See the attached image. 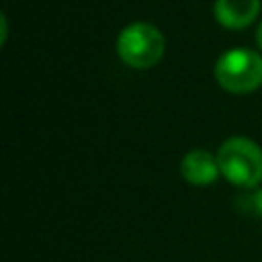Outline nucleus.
I'll return each mask as SVG.
<instances>
[{"label": "nucleus", "instance_id": "1", "mask_svg": "<svg viewBox=\"0 0 262 262\" xmlns=\"http://www.w3.org/2000/svg\"><path fill=\"white\" fill-rule=\"evenodd\" d=\"M221 174L242 188H256L262 180V149L248 137H229L217 151Z\"/></svg>", "mask_w": 262, "mask_h": 262}, {"label": "nucleus", "instance_id": "2", "mask_svg": "<svg viewBox=\"0 0 262 262\" xmlns=\"http://www.w3.org/2000/svg\"><path fill=\"white\" fill-rule=\"evenodd\" d=\"M215 78L221 88L233 94H248L262 86V55L235 47L225 51L215 63Z\"/></svg>", "mask_w": 262, "mask_h": 262}, {"label": "nucleus", "instance_id": "3", "mask_svg": "<svg viewBox=\"0 0 262 262\" xmlns=\"http://www.w3.org/2000/svg\"><path fill=\"white\" fill-rule=\"evenodd\" d=\"M166 51L164 35L147 23H133L125 27L117 39V53L129 68H154Z\"/></svg>", "mask_w": 262, "mask_h": 262}, {"label": "nucleus", "instance_id": "4", "mask_svg": "<svg viewBox=\"0 0 262 262\" xmlns=\"http://www.w3.org/2000/svg\"><path fill=\"white\" fill-rule=\"evenodd\" d=\"M219 162L217 156L205 151V149H192L188 151L180 162V174L188 184L194 186H207L213 184L219 176Z\"/></svg>", "mask_w": 262, "mask_h": 262}, {"label": "nucleus", "instance_id": "5", "mask_svg": "<svg viewBox=\"0 0 262 262\" xmlns=\"http://www.w3.org/2000/svg\"><path fill=\"white\" fill-rule=\"evenodd\" d=\"M215 18L225 29H244L260 12V0H215Z\"/></svg>", "mask_w": 262, "mask_h": 262}, {"label": "nucleus", "instance_id": "6", "mask_svg": "<svg viewBox=\"0 0 262 262\" xmlns=\"http://www.w3.org/2000/svg\"><path fill=\"white\" fill-rule=\"evenodd\" d=\"M235 207H237V211L244 213V215L262 217V188H256L254 192H248V194L237 196Z\"/></svg>", "mask_w": 262, "mask_h": 262}, {"label": "nucleus", "instance_id": "7", "mask_svg": "<svg viewBox=\"0 0 262 262\" xmlns=\"http://www.w3.org/2000/svg\"><path fill=\"white\" fill-rule=\"evenodd\" d=\"M256 41H258V45H260V49H262V23L258 25V31H256Z\"/></svg>", "mask_w": 262, "mask_h": 262}, {"label": "nucleus", "instance_id": "8", "mask_svg": "<svg viewBox=\"0 0 262 262\" xmlns=\"http://www.w3.org/2000/svg\"><path fill=\"white\" fill-rule=\"evenodd\" d=\"M6 41V18H4V14H2V43Z\"/></svg>", "mask_w": 262, "mask_h": 262}]
</instances>
